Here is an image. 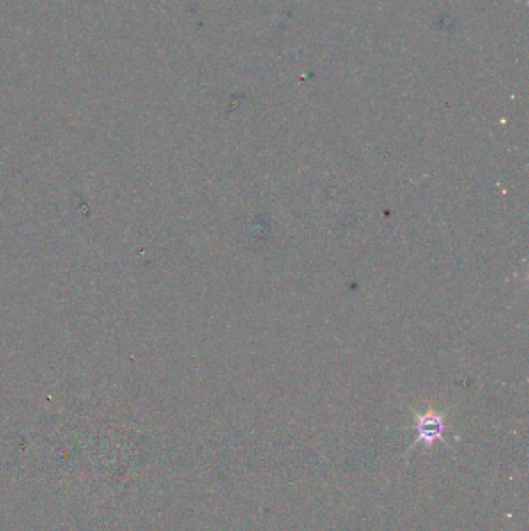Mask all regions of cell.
Wrapping results in <instances>:
<instances>
[{
	"label": "cell",
	"instance_id": "obj_1",
	"mask_svg": "<svg viewBox=\"0 0 529 531\" xmlns=\"http://www.w3.org/2000/svg\"><path fill=\"white\" fill-rule=\"evenodd\" d=\"M443 429H444L443 420H441L437 414H433V411H428V414L419 416L418 432H419L421 440L432 443L441 436Z\"/></svg>",
	"mask_w": 529,
	"mask_h": 531
}]
</instances>
